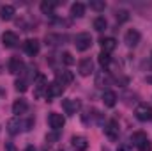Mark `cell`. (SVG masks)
I'll use <instances>...</instances> for the list:
<instances>
[{
  "label": "cell",
  "mask_w": 152,
  "mask_h": 151,
  "mask_svg": "<svg viewBox=\"0 0 152 151\" xmlns=\"http://www.w3.org/2000/svg\"><path fill=\"white\" fill-rule=\"evenodd\" d=\"M75 46H76V50H80V52H85V50H88V48L92 46V36H90L88 32L76 34V38H75Z\"/></svg>",
  "instance_id": "6da1fadb"
},
{
  "label": "cell",
  "mask_w": 152,
  "mask_h": 151,
  "mask_svg": "<svg viewBox=\"0 0 152 151\" xmlns=\"http://www.w3.org/2000/svg\"><path fill=\"white\" fill-rule=\"evenodd\" d=\"M46 87H48V82L42 75L36 76V82H34V98L41 100L42 96H46Z\"/></svg>",
  "instance_id": "7a4b0ae2"
},
{
  "label": "cell",
  "mask_w": 152,
  "mask_h": 151,
  "mask_svg": "<svg viewBox=\"0 0 152 151\" xmlns=\"http://www.w3.org/2000/svg\"><path fill=\"white\" fill-rule=\"evenodd\" d=\"M134 115H136L138 121L147 123V121H151L152 119V107L151 105H147V103H140V105L134 109Z\"/></svg>",
  "instance_id": "3957f363"
},
{
  "label": "cell",
  "mask_w": 152,
  "mask_h": 151,
  "mask_svg": "<svg viewBox=\"0 0 152 151\" xmlns=\"http://www.w3.org/2000/svg\"><path fill=\"white\" fill-rule=\"evenodd\" d=\"M48 123H50V126H51V130H53V132H60V130H62V126L66 124V119H64V115H62V114L51 112L50 115H48Z\"/></svg>",
  "instance_id": "277c9868"
},
{
  "label": "cell",
  "mask_w": 152,
  "mask_h": 151,
  "mask_svg": "<svg viewBox=\"0 0 152 151\" xmlns=\"http://www.w3.org/2000/svg\"><path fill=\"white\" fill-rule=\"evenodd\" d=\"M140 39H142V34H140L136 29H129V30L126 32V36H124V43H126L129 48H134V46H138Z\"/></svg>",
  "instance_id": "5b68a950"
},
{
  "label": "cell",
  "mask_w": 152,
  "mask_h": 151,
  "mask_svg": "<svg viewBox=\"0 0 152 151\" xmlns=\"http://www.w3.org/2000/svg\"><path fill=\"white\" fill-rule=\"evenodd\" d=\"M7 132H9L11 135H16V133H20V132H25L23 119H21V117H12V119H9V123H7Z\"/></svg>",
  "instance_id": "8992f818"
},
{
  "label": "cell",
  "mask_w": 152,
  "mask_h": 151,
  "mask_svg": "<svg viewBox=\"0 0 152 151\" xmlns=\"http://www.w3.org/2000/svg\"><path fill=\"white\" fill-rule=\"evenodd\" d=\"M80 107H81L80 100H73V98L62 100V109H64V112L69 114V115H75V114L80 110Z\"/></svg>",
  "instance_id": "52a82bcc"
},
{
  "label": "cell",
  "mask_w": 152,
  "mask_h": 151,
  "mask_svg": "<svg viewBox=\"0 0 152 151\" xmlns=\"http://www.w3.org/2000/svg\"><path fill=\"white\" fill-rule=\"evenodd\" d=\"M104 133H106V137H108L110 141H117V139H118L120 130H118V123H117L115 119L108 121V124L104 126Z\"/></svg>",
  "instance_id": "ba28073f"
},
{
  "label": "cell",
  "mask_w": 152,
  "mask_h": 151,
  "mask_svg": "<svg viewBox=\"0 0 152 151\" xmlns=\"http://www.w3.org/2000/svg\"><path fill=\"white\" fill-rule=\"evenodd\" d=\"M62 91H64V87H62L60 84L51 82V84H48V87H46V96H44V98L50 101V100H53V98L60 96V94H62Z\"/></svg>",
  "instance_id": "9c48e42d"
},
{
  "label": "cell",
  "mask_w": 152,
  "mask_h": 151,
  "mask_svg": "<svg viewBox=\"0 0 152 151\" xmlns=\"http://www.w3.org/2000/svg\"><path fill=\"white\" fill-rule=\"evenodd\" d=\"M67 39L69 38L66 34H46L44 36V43L50 44V46H58V44H64Z\"/></svg>",
  "instance_id": "30bf717a"
},
{
  "label": "cell",
  "mask_w": 152,
  "mask_h": 151,
  "mask_svg": "<svg viewBox=\"0 0 152 151\" xmlns=\"http://www.w3.org/2000/svg\"><path fill=\"white\" fill-rule=\"evenodd\" d=\"M73 80H75V76H73L71 71H67V70H64V71H55V82L60 84L62 87H64V85H69Z\"/></svg>",
  "instance_id": "8fae6325"
},
{
  "label": "cell",
  "mask_w": 152,
  "mask_h": 151,
  "mask_svg": "<svg viewBox=\"0 0 152 151\" xmlns=\"http://www.w3.org/2000/svg\"><path fill=\"white\" fill-rule=\"evenodd\" d=\"M23 50H25V53L30 55V57L37 55L39 53V41L37 39H27V41L23 43Z\"/></svg>",
  "instance_id": "7c38bea8"
},
{
  "label": "cell",
  "mask_w": 152,
  "mask_h": 151,
  "mask_svg": "<svg viewBox=\"0 0 152 151\" xmlns=\"http://www.w3.org/2000/svg\"><path fill=\"white\" fill-rule=\"evenodd\" d=\"M71 144H73V148L76 151H87V148H88V141L83 135H75L71 139Z\"/></svg>",
  "instance_id": "4fadbf2b"
},
{
  "label": "cell",
  "mask_w": 152,
  "mask_h": 151,
  "mask_svg": "<svg viewBox=\"0 0 152 151\" xmlns=\"http://www.w3.org/2000/svg\"><path fill=\"white\" fill-rule=\"evenodd\" d=\"M2 43H4V46H7V48H14V46H18L20 39H18V36H16L14 32L7 30V32L2 36Z\"/></svg>",
  "instance_id": "5bb4252c"
},
{
  "label": "cell",
  "mask_w": 152,
  "mask_h": 151,
  "mask_svg": "<svg viewBox=\"0 0 152 151\" xmlns=\"http://www.w3.org/2000/svg\"><path fill=\"white\" fill-rule=\"evenodd\" d=\"M9 71L12 73V75H18V73H21L23 71V61L20 59V57H11V61H9Z\"/></svg>",
  "instance_id": "9a60e30c"
},
{
  "label": "cell",
  "mask_w": 152,
  "mask_h": 151,
  "mask_svg": "<svg viewBox=\"0 0 152 151\" xmlns=\"http://www.w3.org/2000/svg\"><path fill=\"white\" fill-rule=\"evenodd\" d=\"M78 71H80L81 76H88L94 71V62H92L90 59H83V61L80 62V66H78Z\"/></svg>",
  "instance_id": "2e32d148"
},
{
  "label": "cell",
  "mask_w": 152,
  "mask_h": 151,
  "mask_svg": "<svg viewBox=\"0 0 152 151\" xmlns=\"http://www.w3.org/2000/svg\"><path fill=\"white\" fill-rule=\"evenodd\" d=\"M27 110H28V105H27L25 100H16V101L12 103V114H14L16 117H21Z\"/></svg>",
  "instance_id": "e0dca14e"
},
{
  "label": "cell",
  "mask_w": 152,
  "mask_h": 151,
  "mask_svg": "<svg viewBox=\"0 0 152 151\" xmlns=\"http://www.w3.org/2000/svg\"><path fill=\"white\" fill-rule=\"evenodd\" d=\"M110 82H112V76H110L108 71H99L96 75V85L101 87V89H104L106 85H110Z\"/></svg>",
  "instance_id": "ac0fdd59"
},
{
  "label": "cell",
  "mask_w": 152,
  "mask_h": 151,
  "mask_svg": "<svg viewBox=\"0 0 152 151\" xmlns=\"http://www.w3.org/2000/svg\"><path fill=\"white\" fill-rule=\"evenodd\" d=\"M14 7L12 5H2L0 7V18L4 20V21H9V20H12L14 18Z\"/></svg>",
  "instance_id": "d6986e66"
},
{
  "label": "cell",
  "mask_w": 152,
  "mask_h": 151,
  "mask_svg": "<svg viewBox=\"0 0 152 151\" xmlns=\"http://www.w3.org/2000/svg\"><path fill=\"white\" fill-rule=\"evenodd\" d=\"M99 43H101V48H103V52H106V53L113 52L115 48H117V41H115L113 38H103Z\"/></svg>",
  "instance_id": "ffe728a7"
},
{
  "label": "cell",
  "mask_w": 152,
  "mask_h": 151,
  "mask_svg": "<svg viewBox=\"0 0 152 151\" xmlns=\"http://www.w3.org/2000/svg\"><path fill=\"white\" fill-rule=\"evenodd\" d=\"M57 5L58 4L53 2V0H42L41 2V11H42V14H53V11H55Z\"/></svg>",
  "instance_id": "44dd1931"
},
{
  "label": "cell",
  "mask_w": 152,
  "mask_h": 151,
  "mask_svg": "<svg viewBox=\"0 0 152 151\" xmlns=\"http://www.w3.org/2000/svg\"><path fill=\"white\" fill-rule=\"evenodd\" d=\"M103 101H104L106 107H115V103H117V94H115L113 91H104V93H103Z\"/></svg>",
  "instance_id": "7402d4cb"
},
{
  "label": "cell",
  "mask_w": 152,
  "mask_h": 151,
  "mask_svg": "<svg viewBox=\"0 0 152 151\" xmlns=\"http://www.w3.org/2000/svg\"><path fill=\"white\" fill-rule=\"evenodd\" d=\"M145 141H149L145 132H134V133L131 135V142H133L134 146H140V144H143Z\"/></svg>",
  "instance_id": "603a6c76"
},
{
  "label": "cell",
  "mask_w": 152,
  "mask_h": 151,
  "mask_svg": "<svg viewBox=\"0 0 152 151\" xmlns=\"http://www.w3.org/2000/svg\"><path fill=\"white\" fill-rule=\"evenodd\" d=\"M97 59H99V64H101V68L106 71V70L110 68V64H112V57H110V53H106V52H101Z\"/></svg>",
  "instance_id": "cb8c5ba5"
},
{
  "label": "cell",
  "mask_w": 152,
  "mask_h": 151,
  "mask_svg": "<svg viewBox=\"0 0 152 151\" xmlns=\"http://www.w3.org/2000/svg\"><path fill=\"white\" fill-rule=\"evenodd\" d=\"M71 14L75 16V18H81L83 14H85V5L81 4V2H76L71 5Z\"/></svg>",
  "instance_id": "d4e9b609"
},
{
  "label": "cell",
  "mask_w": 152,
  "mask_h": 151,
  "mask_svg": "<svg viewBox=\"0 0 152 151\" xmlns=\"http://www.w3.org/2000/svg\"><path fill=\"white\" fill-rule=\"evenodd\" d=\"M106 27H108V21L104 20V16H97V18L94 20V29H96L97 32L106 30Z\"/></svg>",
  "instance_id": "484cf974"
},
{
  "label": "cell",
  "mask_w": 152,
  "mask_h": 151,
  "mask_svg": "<svg viewBox=\"0 0 152 151\" xmlns=\"http://www.w3.org/2000/svg\"><path fill=\"white\" fill-rule=\"evenodd\" d=\"M16 91L18 93H25L27 89H28V82H27V78H20V80H16Z\"/></svg>",
  "instance_id": "4316f807"
},
{
  "label": "cell",
  "mask_w": 152,
  "mask_h": 151,
  "mask_svg": "<svg viewBox=\"0 0 152 151\" xmlns=\"http://www.w3.org/2000/svg\"><path fill=\"white\" fill-rule=\"evenodd\" d=\"M104 7H106V4L101 2V0H92V2H90V9H94V11H97V13L104 11Z\"/></svg>",
  "instance_id": "83f0119b"
},
{
  "label": "cell",
  "mask_w": 152,
  "mask_h": 151,
  "mask_svg": "<svg viewBox=\"0 0 152 151\" xmlns=\"http://www.w3.org/2000/svg\"><path fill=\"white\" fill-rule=\"evenodd\" d=\"M60 61H62L64 64H67V66H73V64H75V57H73L69 52H64V53L60 55Z\"/></svg>",
  "instance_id": "f1b7e54d"
},
{
  "label": "cell",
  "mask_w": 152,
  "mask_h": 151,
  "mask_svg": "<svg viewBox=\"0 0 152 151\" xmlns=\"http://www.w3.org/2000/svg\"><path fill=\"white\" fill-rule=\"evenodd\" d=\"M127 20H129V13H127L126 9L117 11V21H118V23H124V21H127Z\"/></svg>",
  "instance_id": "f546056e"
},
{
  "label": "cell",
  "mask_w": 152,
  "mask_h": 151,
  "mask_svg": "<svg viewBox=\"0 0 152 151\" xmlns=\"http://www.w3.org/2000/svg\"><path fill=\"white\" fill-rule=\"evenodd\" d=\"M58 137H60V135H58V132H53V133H48V135H46V142H50V144H51V142H55V141H58Z\"/></svg>",
  "instance_id": "4dcf8cb0"
},
{
  "label": "cell",
  "mask_w": 152,
  "mask_h": 151,
  "mask_svg": "<svg viewBox=\"0 0 152 151\" xmlns=\"http://www.w3.org/2000/svg\"><path fill=\"white\" fill-rule=\"evenodd\" d=\"M138 150H140V151H152V144L149 142V141H145L143 144H140V146H138Z\"/></svg>",
  "instance_id": "1f68e13d"
},
{
  "label": "cell",
  "mask_w": 152,
  "mask_h": 151,
  "mask_svg": "<svg viewBox=\"0 0 152 151\" xmlns=\"http://www.w3.org/2000/svg\"><path fill=\"white\" fill-rule=\"evenodd\" d=\"M117 151H131V146H129V144H120V146L117 148Z\"/></svg>",
  "instance_id": "d6a6232c"
},
{
  "label": "cell",
  "mask_w": 152,
  "mask_h": 151,
  "mask_svg": "<svg viewBox=\"0 0 152 151\" xmlns=\"http://www.w3.org/2000/svg\"><path fill=\"white\" fill-rule=\"evenodd\" d=\"M7 151H16V150H14V146H12V144H7Z\"/></svg>",
  "instance_id": "836d02e7"
},
{
  "label": "cell",
  "mask_w": 152,
  "mask_h": 151,
  "mask_svg": "<svg viewBox=\"0 0 152 151\" xmlns=\"http://www.w3.org/2000/svg\"><path fill=\"white\" fill-rule=\"evenodd\" d=\"M25 151H37L34 146H28V148H25Z\"/></svg>",
  "instance_id": "e575fe53"
},
{
  "label": "cell",
  "mask_w": 152,
  "mask_h": 151,
  "mask_svg": "<svg viewBox=\"0 0 152 151\" xmlns=\"http://www.w3.org/2000/svg\"><path fill=\"white\" fill-rule=\"evenodd\" d=\"M145 80H147V84H152V75H149L147 78H145Z\"/></svg>",
  "instance_id": "d590c367"
}]
</instances>
